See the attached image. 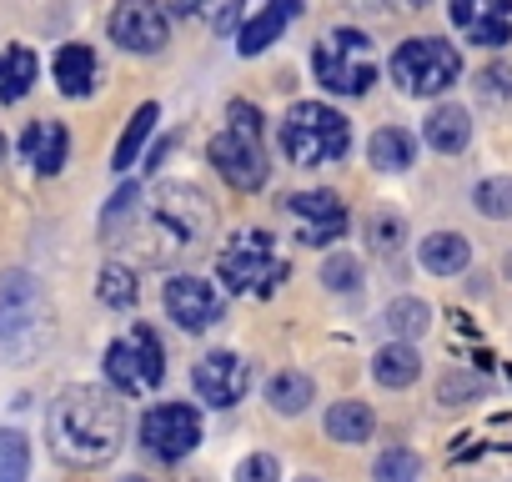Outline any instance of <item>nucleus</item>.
Instances as JSON below:
<instances>
[{"label":"nucleus","mask_w":512,"mask_h":482,"mask_svg":"<svg viewBox=\"0 0 512 482\" xmlns=\"http://www.w3.org/2000/svg\"><path fill=\"white\" fill-rule=\"evenodd\" d=\"M121 432H126V407L106 387H66L51 402V417H46L51 452L71 467L111 462L121 452Z\"/></svg>","instance_id":"nucleus-1"},{"label":"nucleus","mask_w":512,"mask_h":482,"mask_svg":"<svg viewBox=\"0 0 512 482\" xmlns=\"http://www.w3.org/2000/svg\"><path fill=\"white\" fill-rule=\"evenodd\" d=\"M352 146V126L342 111L322 106V101H297L282 121V151L297 161V166H327V161H342Z\"/></svg>","instance_id":"nucleus-2"},{"label":"nucleus","mask_w":512,"mask_h":482,"mask_svg":"<svg viewBox=\"0 0 512 482\" xmlns=\"http://www.w3.org/2000/svg\"><path fill=\"white\" fill-rule=\"evenodd\" d=\"M106 377H111V387L121 397H146V392L161 387V377H166V347H161V337H156L151 322H136L131 337H121V342L106 347Z\"/></svg>","instance_id":"nucleus-3"},{"label":"nucleus","mask_w":512,"mask_h":482,"mask_svg":"<svg viewBox=\"0 0 512 482\" xmlns=\"http://www.w3.org/2000/svg\"><path fill=\"white\" fill-rule=\"evenodd\" d=\"M367 51H372V41H367L362 31H332V36L312 51V71H317V81H322L327 91H337V96H367L372 81H377Z\"/></svg>","instance_id":"nucleus-4"},{"label":"nucleus","mask_w":512,"mask_h":482,"mask_svg":"<svg viewBox=\"0 0 512 482\" xmlns=\"http://www.w3.org/2000/svg\"><path fill=\"white\" fill-rule=\"evenodd\" d=\"M392 76L407 96H442L457 76H462V56L447 46V41H432V36H417V41H402L397 56H392Z\"/></svg>","instance_id":"nucleus-5"},{"label":"nucleus","mask_w":512,"mask_h":482,"mask_svg":"<svg viewBox=\"0 0 512 482\" xmlns=\"http://www.w3.org/2000/svg\"><path fill=\"white\" fill-rule=\"evenodd\" d=\"M221 282L231 292H277V282H287V262L272 252V236L267 231H246L236 236L231 247L216 262Z\"/></svg>","instance_id":"nucleus-6"},{"label":"nucleus","mask_w":512,"mask_h":482,"mask_svg":"<svg viewBox=\"0 0 512 482\" xmlns=\"http://www.w3.org/2000/svg\"><path fill=\"white\" fill-rule=\"evenodd\" d=\"M151 221H156V231L171 236V247H196V241L211 236L216 211H211V201H206L196 186H186V181H161V191H156V201H151Z\"/></svg>","instance_id":"nucleus-7"},{"label":"nucleus","mask_w":512,"mask_h":482,"mask_svg":"<svg viewBox=\"0 0 512 482\" xmlns=\"http://www.w3.org/2000/svg\"><path fill=\"white\" fill-rule=\"evenodd\" d=\"M141 442H146L151 457L176 462V457H186L201 442V412L191 402H161V407H151L141 417Z\"/></svg>","instance_id":"nucleus-8"},{"label":"nucleus","mask_w":512,"mask_h":482,"mask_svg":"<svg viewBox=\"0 0 512 482\" xmlns=\"http://www.w3.org/2000/svg\"><path fill=\"white\" fill-rule=\"evenodd\" d=\"M111 41L126 46L131 56H156L166 51L171 41V26H166V11L156 0H121L111 11Z\"/></svg>","instance_id":"nucleus-9"},{"label":"nucleus","mask_w":512,"mask_h":482,"mask_svg":"<svg viewBox=\"0 0 512 482\" xmlns=\"http://www.w3.org/2000/svg\"><path fill=\"white\" fill-rule=\"evenodd\" d=\"M211 166L236 186V191H256L267 181V156H262V136L246 131H221L211 141Z\"/></svg>","instance_id":"nucleus-10"},{"label":"nucleus","mask_w":512,"mask_h":482,"mask_svg":"<svg viewBox=\"0 0 512 482\" xmlns=\"http://www.w3.org/2000/svg\"><path fill=\"white\" fill-rule=\"evenodd\" d=\"M191 387L201 392V402L211 407H236L251 387V367L236 357V352H206L196 367H191Z\"/></svg>","instance_id":"nucleus-11"},{"label":"nucleus","mask_w":512,"mask_h":482,"mask_svg":"<svg viewBox=\"0 0 512 482\" xmlns=\"http://www.w3.org/2000/svg\"><path fill=\"white\" fill-rule=\"evenodd\" d=\"M166 312H171V322H181L186 332H206V327L221 317V297H216V287L201 282V277H176V282H166Z\"/></svg>","instance_id":"nucleus-12"},{"label":"nucleus","mask_w":512,"mask_h":482,"mask_svg":"<svg viewBox=\"0 0 512 482\" xmlns=\"http://www.w3.org/2000/svg\"><path fill=\"white\" fill-rule=\"evenodd\" d=\"M452 21L477 46H507L512 41V0H452Z\"/></svg>","instance_id":"nucleus-13"},{"label":"nucleus","mask_w":512,"mask_h":482,"mask_svg":"<svg viewBox=\"0 0 512 482\" xmlns=\"http://www.w3.org/2000/svg\"><path fill=\"white\" fill-rule=\"evenodd\" d=\"M36 317H41V287H36V277L31 272H6V277H0V337L11 342V337L31 332Z\"/></svg>","instance_id":"nucleus-14"},{"label":"nucleus","mask_w":512,"mask_h":482,"mask_svg":"<svg viewBox=\"0 0 512 482\" xmlns=\"http://www.w3.org/2000/svg\"><path fill=\"white\" fill-rule=\"evenodd\" d=\"M287 206H292V216L307 221V226H302L307 247H322V241H332V236L347 231V211H342L337 191H302V196H292Z\"/></svg>","instance_id":"nucleus-15"},{"label":"nucleus","mask_w":512,"mask_h":482,"mask_svg":"<svg viewBox=\"0 0 512 482\" xmlns=\"http://www.w3.org/2000/svg\"><path fill=\"white\" fill-rule=\"evenodd\" d=\"M297 16H302V0H272L262 16L246 21V26L236 31V51H241V56H262V51H267V46H272Z\"/></svg>","instance_id":"nucleus-16"},{"label":"nucleus","mask_w":512,"mask_h":482,"mask_svg":"<svg viewBox=\"0 0 512 482\" xmlns=\"http://www.w3.org/2000/svg\"><path fill=\"white\" fill-rule=\"evenodd\" d=\"M21 151H26V161H31L41 176H56V171L66 166L71 136H66V126H61V121H31V126H26V136H21Z\"/></svg>","instance_id":"nucleus-17"},{"label":"nucleus","mask_w":512,"mask_h":482,"mask_svg":"<svg viewBox=\"0 0 512 482\" xmlns=\"http://www.w3.org/2000/svg\"><path fill=\"white\" fill-rule=\"evenodd\" d=\"M422 136H427V146H432V151L457 156V151L472 141V121H467V111H462V106H437V111L422 121Z\"/></svg>","instance_id":"nucleus-18"},{"label":"nucleus","mask_w":512,"mask_h":482,"mask_svg":"<svg viewBox=\"0 0 512 482\" xmlns=\"http://www.w3.org/2000/svg\"><path fill=\"white\" fill-rule=\"evenodd\" d=\"M467 262H472V247H467L462 231H432V236L422 241V267H427L432 277H457Z\"/></svg>","instance_id":"nucleus-19"},{"label":"nucleus","mask_w":512,"mask_h":482,"mask_svg":"<svg viewBox=\"0 0 512 482\" xmlns=\"http://www.w3.org/2000/svg\"><path fill=\"white\" fill-rule=\"evenodd\" d=\"M372 377L382 382V387H412L417 377H422V357H417V347L412 342H387L377 357H372Z\"/></svg>","instance_id":"nucleus-20"},{"label":"nucleus","mask_w":512,"mask_h":482,"mask_svg":"<svg viewBox=\"0 0 512 482\" xmlns=\"http://www.w3.org/2000/svg\"><path fill=\"white\" fill-rule=\"evenodd\" d=\"M372 427H377V417H372L367 402H332V412H327V437L332 442L357 447V442L372 437Z\"/></svg>","instance_id":"nucleus-21"},{"label":"nucleus","mask_w":512,"mask_h":482,"mask_svg":"<svg viewBox=\"0 0 512 482\" xmlns=\"http://www.w3.org/2000/svg\"><path fill=\"white\" fill-rule=\"evenodd\" d=\"M36 76H41V66H36V56L26 46L0 51V101H21L36 86Z\"/></svg>","instance_id":"nucleus-22"},{"label":"nucleus","mask_w":512,"mask_h":482,"mask_svg":"<svg viewBox=\"0 0 512 482\" xmlns=\"http://www.w3.org/2000/svg\"><path fill=\"white\" fill-rule=\"evenodd\" d=\"M56 81L66 96H86L91 81H96V51L91 46H61L56 56Z\"/></svg>","instance_id":"nucleus-23"},{"label":"nucleus","mask_w":512,"mask_h":482,"mask_svg":"<svg viewBox=\"0 0 512 482\" xmlns=\"http://www.w3.org/2000/svg\"><path fill=\"white\" fill-rule=\"evenodd\" d=\"M367 156H372V166H377V171H407V166H412V156H417V141H412L402 126H382V131L372 136Z\"/></svg>","instance_id":"nucleus-24"},{"label":"nucleus","mask_w":512,"mask_h":482,"mask_svg":"<svg viewBox=\"0 0 512 482\" xmlns=\"http://www.w3.org/2000/svg\"><path fill=\"white\" fill-rule=\"evenodd\" d=\"M317 397V387H312V377L307 372H277L272 382H267V402L277 407V412H287V417H297V412H307V402Z\"/></svg>","instance_id":"nucleus-25"},{"label":"nucleus","mask_w":512,"mask_h":482,"mask_svg":"<svg viewBox=\"0 0 512 482\" xmlns=\"http://www.w3.org/2000/svg\"><path fill=\"white\" fill-rule=\"evenodd\" d=\"M427 322H432V307H427L422 297H397V302L387 307V332H392L397 342L422 337V332H427Z\"/></svg>","instance_id":"nucleus-26"},{"label":"nucleus","mask_w":512,"mask_h":482,"mask_svg":"<svg viewBox=\"0 0 512 482\" xmlns=\"http://www.w3.org/2000/svg\"><path fill=\"white\" fill-rule=\"evenodd\" d=\"M31 477V442L16 427H0V482H26Z\"/></svg>","instance_id":"nucleus-27"},{"label":"nucleus","mask_w":512,"mask_h":482,"mask_svg":"<svg viewBox=\"0 0 512 482\" xmlns=\"http://www.w3.org/2000/svg\"><path fill=\"white\" fill-rule=\"evenodd\" d=\"M156 116H161V111H156L151 101H146V106H141V111L131 116V126H126V136L116 141V161H111L116 171H126V166L136 161V151L146 146V136H151V126H156Z\"/></svg>","instance_id":"nucleus-28"},{"label":"nucleus","mask_w":512,"mask_h":482,"mask_svg":"<svg viewBox=\"0 0 512 482\" xmlns=\"http://www.w3.org/2000/svg\"><path fill=\"white\" fill-rule=\"evenodd\" d=\"M472 206H477L482 216H492V221H507V216H512V176H487V181H477Z\"/></svg>","instance_id":"nucleus-29"},{"label":"nucleus","mask_w":512,"mask_h":482,"mask_svg":"<svg viewBox=\"0 0 512 482\" xmlns=\"http://www.w3.org/2000/svg\"><path fill=\"white\" fill-rule=\"evenodd\" d=\"M402 241H407V221H402V216H392V211L367 216V247H372L377 257H392Z\"/></svg>","instance_id":"nucleus-30"},{"label":"nucleus","mask_w":512,"mask_h":482,"mask_svg":"<svg viewBox=\"0 0 512 482\" xmlns=\"http://www.w3.org/2000/svg\"><path fill=\"white\" fill-rule=\"evenodd\" d=\"M372 477H377V482H417V477H422V457H417L412 447H387V452L377 457Z\"/></svg>","instance_id":"nucleus-31"},{"label":"nucleus","mask_w":512,"mask_h":482,"mask_svg":"<svg viewBox=\"0 0 512 482\" xmlns=\"http://www.w3.org/2000/svg\"><path fill=\"white\" fill-rule=\"evenodd\" d=\"M96 292H101L106 307H131V302H136V272L111 262V267H101V287H96Z\"/></svg>","instance_id":"nucleus-32"},{"label":"nucleus","mask_w":512,"mask_h":482,"mask_svg":"<svg viewBox=\"0 0 512 482\" xmlns=\"http://www.w3.org/2000/svg\"><path fill=\"white\" fill-rule=\"evenodd\" d=\"M472 397H482V377L447 372V377L437 382V402H442V407H462V402H472Z\"/></svg>","instance_id":"nucleus-33"},{"label":"nucleus","mask_w":512,"mask_h":482,"mask_svg":"<svg viewBox=\"0 0 512 482\" xmlns=\"http://www.w3.org/2000/svg\"><path fill=\"white\" fill-rule=\"evenodd\" d=\"M236 482H282V462L272 452H251L241 467H236Z\"/></svg>","instance_id":"nucleus-34"},{"label":"nucleus","mask_w":512,"mask_h":482,"mask_svg":"<svg viewBox=\"0 0 512 482\" xmlns=\"http://www.w3.org/2000/svg\"><path fill=\"white\" fill-rule=\"evenodd\" d=\"M322 282H327L332 292H352V287L362 282V262H357V257H332V262L322 267Z\"/></svg>","instance_id":"nucleus-35"},{"label":"nucleus","mask_w":512,"mask_h":482,"mask_svg":"<svg viewBox=\"0 0 512 482\" xmlns=\"http://www.w3.org/2000/svg\"><path fill=\"white\" fill-rule=\"evenodd\" d=\"M477 91L482 96H512V66H487L477 76Z\"/></svg>","instance_id":"nucleus-36"},{"label":"nucleus","mask_w":512,"mask_h":482,"mask_svg":"<svg viewBox=\"0 0 512 482\" xmlns=\"http://www.w3.org/2000/svg\"><path fill=\"white\" fill-rule=\"evenodd\" d=\"M136 196H141V191H136V186H121V191H116V196H111V206H106V226H111V221H116V216H126V211H131V201H136Z\"/></svg>","instance_id":"nucleus-37"},{"label":"nucleus","mask_w":512,"mask_h":482,"mask_svg":"<svg viewBox=\"0 0 512 482\" xmlns=\"http://www.w3.org/2000/svg\"><path fill=\"white\" fill-rule=\"evenodd\" d=\"M236 16H241V0H231V6L216 16V31H231V26H236Z\"/></svg>","instance_id":"nucleus-38"},{"label":"nucleus","mask_w":512,"mask_h":482,"mask_svg":"<svg viewBox=\"0 0 512 482\" xmlns=\"http://www.w3.org/2000/svg\"><path fill=\"white\" fill-rule=\"evenodd\" d=\"M201 6H206V0H171V11H176V16H196Z\"/></svg>","instance_id":"nucleus-39"},{"label":"nucleus","mask_w":512,"mask_h":482,"mask_svg":"<svg viewBox=\"0 0 512 482\" xmlns=\"http://www.w3.org/2000/svg\"><path fill=\"white\" fill-rule=\"evenodd\" d=\"M121 482H146V477H121Z\"/></svg>","instance_id":"nucleus-40"},{"label":"nucleus","mask_w":512,"mask_h":482,"mask_svg":"<svg viewBox=\"0 0 512 482\" xmlns=\"http://www.w3.org/2000/svg\"><path fill=\"white\" fill-rule=\"evenodd\" d=\"M0 156H6V136H0Z\"/></svg>","instance_id":"nucleus-41"},{"label":"nucleus","mask_w":512,"mask_h":482,"mask_svg":"<svg viewBox=\"0 0 512 482\" xmlns=\"http://www.w3.org/2000/svg\"><path fill=\"white\" fill-rule=\"evenodd\" d=\"M507 272H512V257H507Z\"/></svg>","instance_id":"nucleus-42"},{"label":"nucleus","mask_w":512,"mask_h":482,"mask_svg":"<svg viewBox=\"0 0 512 482\" xmlns=\"http://www.w3.org/2000/svg\"><path fill=\"white\" fill-rule=\"evenodd\" d=\"M302 482H317V477H302Z\"/></svg>","instance_id":"nucleus-43"}]
</instances>
